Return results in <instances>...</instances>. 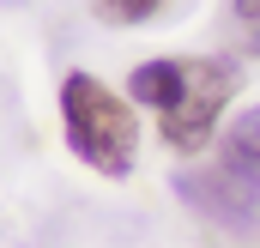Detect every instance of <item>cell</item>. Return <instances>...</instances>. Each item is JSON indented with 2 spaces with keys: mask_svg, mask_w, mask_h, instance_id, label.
<instances>
[{
  "mask_svg": "<svg viewBox=\"0 0 260 248\" xmlns=\"http://www.w3.org/2000/svg\"><path fill=\"white\" fill-rule=\"evenodd\" d=\"M91 12L103 24H145V18L164 12V0H91Z\"/></svg>",
  "mask_w": 260,
  "mask_h": 248,
  "instance_id": "cell-6",
  "label": "cell"
},
{
  "mask_svg": "<svg viewBox=\"0 0 260 248\" xmlns=\"http://www.w3.org/2000/svg\"><path fill=\"white\" fill-rule=\"evenodd\" d=\"M224 164H230L236 176H254V182H260V103L242 109L236 127L224 133Z\"/></svg>",
  "mask_w": 260,
  "mask_h": 248,
  "instance_id": "cell-5",
  "label": "cell"
},
{
  "mask_svg": "<svg viewBox=\"0 0 260 248\" xmlns=\"http://www.w3.org/2000/svg\"><path fill=\"white\" fill-rule=\"evenodd\" d=\"M127 91H133L139 109H157V115H164V109L176 103V91H182V61H176V55L139 61V67L127 73Z\"/></svg>",
  "mask_w": 260,
  "mask_h": 248,
  "instance_id": "cell-4",
  "label": "cell"
},
{
  "mask_svg": "<svg viewBox=\"0 0 260 248\" xmlns=\"http://www.w3.org/2000/svg\"><path fill=\"white\" fill-rule=\"evenodd\" d=\"M236 91H242V67L230 61V55H188L182 61L176 103L157 115L164 145L170 151H206L212 133H218V115L236 103Z\"/></svg>",
  "mask_w": 260,
  "mask_h": 248,
  "instance_id": "cell-2",
  "label": "cell"
},
{
  "mask_svg": "<svg viewBox=\"0 0 260 248\" xmlns=\"http://www.w3.org/2000/svg\"><path fill=\"white\" fill-rule=\"evenodd\" d=\"M176 200H188L200 218L218 224V230H260V182L254 176H236L230 164L182 170L176 176Z\"/></svg>",
  "mask_w": 260,
  "mask_h": 248,
  "instance_id": "cell-3",
  "label": "cell"
},
{
  "mask_svg": "<svg viewBox=\"0 0 260 248\" xmlns=\"http://www.w3.org/2000/svg\"><path fill=\"white\" fill-rule=\"evenodd\" d=\"M230 18H236V30H242V49L260 55V0H230Z\"/></svg>",
  "mask_w": 260,
  "mask_h": 248,
  "instance_id": "cell-7",
  "label": "cell"
},
{
  "mask_svg": "<svg viewBox=\"0 0 260 248\" xmlns=\"http://www.w3.org/2000/svg\"><path fill=\"white\" fill-rule=\"evenodd\" d=\"M61 127H67V145H73L79 164H91L109 182L133 176V164H139V115L103 79H91V73H67L61 79Z\"/></svg>",
  "mask_w": 260,
  "mask_h": 248,
  "instance_id": "cell-1",
  "label": "cell"
}]
</instances>
